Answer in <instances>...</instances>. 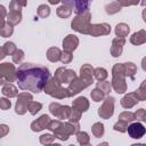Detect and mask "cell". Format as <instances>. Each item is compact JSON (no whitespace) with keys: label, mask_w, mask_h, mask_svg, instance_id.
<instances>
[{"label":"cell","mask_w":146,"mask_h":146,"mask_svg":"<svg viewBox=\"0 0 146 146\" xmlns=\"http://www.w3.org/2000/svg\"><path fill=\"white\" fill-rule=\"evenodd\" d=\"M49 78V68L39 64L23 63L16 70V80L18 88L25 91H31L33 94L41 92Z\"/></svg>","instance_id":"6da1fadb"},{"label":"cell","mask_w":146,"mask_h":146,"mask_svg":"<svg viewBox=\"0 0 146 146\" xmlns=\"http://www.w3.org/2000/svg\"><path fill=\"white\" fill-rule=\"evenodd\" d=\"M111 86L117 94H124L128 89L127 82H125V72H124V65L123 63L114 64L112 68V81Z\"/></svg>","instance_id":"7a4b0ae2"},{"label":"cell","mask_w":146,"mask_h":146,"mask_svg":"<svg viewBox=\"0 0 146 146\" xmlns=\"http://www.w3.org/2000/svg\"><path fill=\"white\" fill-rule=\"evenodd\" d=\"M80 130V124L79 122H73V121H66V122H63L59 124V127L52 131L54 136L62 140V141H66L71 135H75L78 131Z\"/></svg>","instance_id":"3957f363"},{"label":"cell","mask_w":146,"mask_h":146,"mask_svg":"<svg viewBox=\"0 0 146 146\" xmlns=\"http://www.w3.org/2000/svg\"><path fill=\"white\" fill-rule=\"evenodd\" d=\"M94 83V76H86V75H81L74 78L67 86V91H68V97H73L75 95H78L80 91H82L83 89L88 88L89 86H91Z\"/></svg>","instance_id":"277c9868"},{"label":"cell","mask_w":146,"mask_h":146,"mask_svg":"<svg viewBox=\"0 0 146 146\" xmlns=\"http://www.w3.org/2000/svg\"><path fill=\"white\" fill-rule=\"evenodd\" d=\"M43 91L57 99H64L68 97V91L66 88L62 87V83H59L55 78H49L46 86L43 87Z\"/></svg>","instance_id":"5b68a950"},{"label":"cell","mask_w":146,"mask_h":146,"mask_svg":"<svg viewBox=\"0 0 146 146\" xmlns=\"http://www.w3.org/2000/svg\"><path fill=\"white\" fill-rule=\"evenodd\" d=\"M90 19H91V13L89 10L76 15L72 22H71V29L74 30L75 32L82 33V34H88L89 26H90Z\"/></svg>","instance_id":"8992f818"},{"label":"cell","mask_w":146,"mask_h":146,"mask_svg":"<svg viewBox=\"0 0 146 146\" xmlns=\"http://www.w3.org/2000/svg\"><path fill=\"white\" fill-rule=\"evenodd\" d=\"M16 80V67L11 63H0V86Z\"/></svg>","instance_id":"52a82bcc"},{"label":"cell","mask_w":146,"mask_h":146,"mask_svg":"<svg viewBox=\"0 0 146 146\" xmlns=\"http://www.w3.org/2000/svg\"><path fill=\"white\" fill-rule=\"evenodd\" d=\"M49 112L58 120H68L71 114V107L67 105H60L59 103H51L49 105Z\"/></svg>","instance_id":"ba28073f"},{"label":"cell","mask_w":146,"mask_h":146,"mask_svg":"<svg viewBox=\"0 0 146 146\" xmlns=\"http://www.w3.org/2000/svg\"><path fill=\"white\" fill-rule=\"evenodd\" d=\"M33 99L30 92H21L17 95V100L15 105V113L18 115H24L27 112V104Z\"/></svg>","instance_id":"9c48e42d"},{"label":"cell","mask_w":146,"mask_h":146,"mask_svg":"<svg viewBox=\"0 0 146 146\" xmlns=\"http://www.w3.org/2000/svg\"><path fill=\"white\" fill-rule=\"evenodd\" d=\"M114 103L115 99L112 96H107L106 98H104L102 106L98 108V115L105 120L110 119L114 113Z\"/></svg>","instance_id":"30bf717a"},{"label":"cell","mask_w":146,"mask_h":146,"mask_svg":"<svg viewBox=\"0 0 146 146\" xmlns=\"http://www.w3.org/2000/svg\"><path fill=\"white\" fill-rule=\"evenodd\" d=\"M63 5L70 7L76 15L89 10V3L92 0H60Z\"/></svg>","instance_id":"8fae6325"},{"label":"cell","mask_w":146,"mask_h":146,"mask_svg":"<svg viewBox=\"0 0 146 146\" xmlns=\"http://www.w3.org/2000/svg\"><path fill=\"white\" fill-rule=\"evenodd\" d=\"M78 75H76V73L73 71V70H71V68H66V67H64V66H62V67H58L57 70H56V72H55V75H54V78L59 82V83H70L74 78H76Z\"/></svg>","instance_id":"7c38bea8"},{"label":"cell","mask_w":146,"mask_h":146,"mask_svg":"<svg viewBox=\"0 0 146 146\" xmlns=\"http://www.w3.org/2000/svg\"><path fill=\"white\" fill-rule=\"evenodd\" d=\"M128 135L130 138L132 139H140L141 137H144L146 129L144 127V124H141L140 122H130V124H128L127 128Z\"/></svg>","instance_id":"4fadbf2b"},{"label":"cell","mask_w":146,"mask_h":146,"mask_svg":"<svg viewBox=\"0 0 146 146\" xmlns=\"http://www.w3.org/2000/svg\"><path fill=\"white\" fill-rule=\"evenodd\" d=\"M111 33V25L107 23L100 24H90L88 34L91 36H100V35H108Z\"/></svg>","instance_id":"5bb4252c"},{"label":"cell","mask_w":146,"mask_h":146,"mask_svg":"<svg viewBox=\"0 0 146 146\" xmlns=\"http://www.w3.org/2000/svg\"><path fill=\"white\" fill-rule=\"evenodd\" d=\"M125 43V39L124 38H114L112 40V46H111V55L112 57L116 58L120 57L122 55V50H123V46Z\"/></svg>","instance_id":"9a60e30c"},{"label":"cell","mask_w":146,"mask_h":146,"mask_svg":"<svg viewBox=\"0 0 146 146\" xmlns=\"http://www.w3.org/2000/svg\"><path fill=\"white\" fill-rule=\"evenodd\" d=\"M50 121V116L47 115V114H42L39 119L34 120L32 123H31V130L34 131V132H39L43 129H47V125Z\"/></svg>","instance_id":"2e32d148"},{"label":"cell","mask_w":146,"mask_h":146,"mask_svg":"<svg viewBox=\"0 0 146 146\" xmlns=\"http://www.w3.org/2000/svg\"><path fill=\"white\" fill-rule=\"evenodd\" d=\"M79 46V38L74 34H67L63 40V49L73 52Z\"/></svg>","instance_id":"e0dca14e"},{"label":"cell","mask_w":146,"mask_h":146,"mask_svg":"<svg viewBox=\"0 0 146 146\" xmlns=\"http://www.w3.org/2000/svg\"><path fill=\"white\" fill-rule=\"evenodd\" d=\"M72 108L75 110V111H78V112H80L82 114V113H84V112L88 111V108H89V100L86 97L80 96V97H78V98H75L73 100Z\"/></svg>","instance_id":"ac0fdd59"},{"label":"cell","mask_w":146,"mask_h":146,"mask_svg":"<svg viewBox=\"0 0 146 146\" xmlns=\"http://www.w3.org/2000/svg\"><path fill=\"white\" fill-rule=\"evenodd\" d=\"M138 102H139V100L137 99L135 92H129V94H127V95L121 99V106H122L123 108L129 110V108L133 107Z\"/></svg>","instance_id":"d6986e66"},{"label":"cell","mask_w":146,"mask_h":146,"mask_svg":"<svg viewBox=\"0 0 146 146\" xmlns=\"http://www.w3.org/2000/svg\"><path fill=\"white\" fill-rule=\"evenodd\" d=\"M130 42L135 46H140L146 42V31L145 30H139L135 32L130 36Z\"/></svg>","instance_id":"ffe728a7"},{"label":"cell","mask_w":146,"mask_h":146,"mask_svg":"<svg viewBox=\"0 0 146 146\" xmlns=\"http://www.w3.org/2000/svg\"><path fill=\"white\" fill-rule=\"evenodd\" d=\"M1 92L7 98H13V97H17L18 89L14 84H11V83H6V84H3L2 89H1Z\"/></svg>","instance_id":"44dd1931"},{"label":"cell","mask_w":146,"mask_h":146,"mask_svg":"<svg viewBox=\"0 0 146 146\" xmlns=\"http://www.w3.org/2000/svg\"><path fill=\"white\" fill-rule=\"evenodd\" d=\"M60 54H62V50L57 47H51L47 50V59L51 63H56L59 60L60 58Z\"/></svg>","instance_id":"7402d4cb"},{"label":"cell","mask_w":146,"mask_h":146,"mask_svg":"<svg viewBox=\"0 0 146 146\" xmlns=\"http://www.w3.org/2000/svg\"><path fill=\"white\" fill-rule=\"evenodd\" d=\"M114 32H115V35L116 36H119V38H125L129 34V32H130V27L125 23H119L115 26Z\"/></svg>","instance_id":"603a6c76"},{"label":"cell","mask_w":146,"mask_h":146,"mask_svg":"<svg viewBox=\"0 0 146 146\" xmlns=\"http://www.w3.org/2000/svg\"><path fill=\"white\" fill-rule=\"evenodd\" d=\"M7 22L11 25H17L22 21V11H9L7 14Z\"/></svg>","instance_id":"cb8c5ba5"},{"label":"cell","mask_w":146,"mask_h":146,"mask_svg":"<svg viewBox=\"0 0 146 146\" xmlns=\"http://www.w3.org/2000/svg\"><path fill=\"white\" fill-rule=\"evenodd\" d=\"M124 65V72H125V76L130 78L131 80L135 79V74L137 73V66L132 63V62H127L123 63Z\"/></svg>","instance_id":"d4e9b609"},{"label":"cell","mask_w":146,"mask_h":146,"mask_svg":"<svg viewBox=\"0 0 146 146\" xmlns=\"http://www.w3.org/2000/svg\"><path fill=\"white\" fill-rule=\"evenodd\" d=\"M14 33V25H11L8 22H5L2 27H0V36L2 38H9Z\"/></svg>","instance_id":"484cf974"},{"label":"cell","mask_w":146,"mask_h":146,"mask_svg":"<svg viewBox=\"0 0 146 146\" xmlns=\"http://www.w3.org/2000/svg\"><path fill=\"white\" fill-rule=\"evenodd\" d=\"M91 132L92 135L96 137V138H100L104 136V132H105V128H104V124L102 122H96L92 124L91 127Z\"/></svg>","instance_id":"4316f807"},{"label":"cell","mask_w":146,"mask_h":146,"mask_svg":"<svg viewBox=\"0 0 146 146\" xmlns=\"http://www.w3.org/2000/svg\"><path fill=\"white\" fill-rule=\"evenodd\" d=\"M56 14H57L58 17L65 19V18H68V17L71 16V14H72V9H71L70 7H67V6H65V5H62V6H59V7L57 8Z\"/></svg>","instance_id":"83f0119b"},{"label":"cell","mask_w":146,"mask_h":146,"mask_svg":"<svg viewBox=\"0 0 146 146\" xmlns=\"http://www.w3.org/2000/svg\"><path fill=\"white\" fill-rule=\"evenodd\" d=\"M133 92H135V95H136V97H137V99H138L139 102L145 100V99H146V80H144V81L141 82L140 87H139L137 90H135Z\"/></svg>","instance_id":"f1b7e54d"},{"label":"cell","mask_w":146,"mask_h":146,"mask_svg":"<svg viewBox=\"0 0 146 146\" xmlns=\"http://www.w3.org/2000/svg\"><path fill=\"white\" fill-rule=\"evenodd\" d=\"M75 135H76V140H78V143L80 145L84 146V145H89L90 144V137L86 131H80L79 130Z\"/></svg>","instance_id":"f546056e"},{"label":"cell","mask_w":146,"mask_h":146,"mask_svg":"<svg viewBox=\"0 0 146 146\" xmlns=\"http://www.w3.org/2000/svg\"><path fill=\"white\" fill-rule=\"evenodd\" d=\"M94 76L97 81H104L108 76V73L104 67H96L94 68Z\"/></svg>","instance_id":"4dcf8cb0"},{"label":"cell","mask_w":146,"mask_h":146,"mask_svg":"<svg viewBox=\"0 0 146 146\" xmlns=\"http://www.w3.org/2000/svg\"><path fill=\"white\" fill-rule=\"evenodd\" d=\"M121 8H122V6H121L119 2L114 1V2H111V3H108V5L105 6V11H106L108 15H113V14L119 13V11L121 10Z\"/></svg>","instance_id":"1f68e13d"},{"label":"cell","mask_w":146,"mask_h":146,"mask_svg":"<svg viewBox=\"0 0 146 146\" xmlns=\"http://www.w3.org/2000/svg\"><path fill=\"white\" fill-rule=\"evenodd\" d=\"M41 108H42V104L39 103V102H34L33 99L27 104V111L32 115H35L38 112H40Z\"/></svg>","instance_id":"d6a6232c"},{"label":"cell","mask_w":146,"mask_h":146,"mask_svg":"<svg viewBox=\"0 0 146 146\" xmlns=\"http://www.w3.org/2000/svg\"><path fill=\"white\" fill-rule=\"evenodd\" d=\"M96 88H98L99 90H102V91L105 94V96L108 95V94L111 92V90H112L111 82H110V81H106V80H104V81H98Z\"/></svg>","instance_id":"836d02e7"},{"label":"cell","mask_w":146,"mask_h":146,"mask_svg":"<svg viewBox=\"0 0 146 146\" xmlns=\"http://www.w3.org/2000/svg\"><path fill=\"white\" fill-rule=\"evenodd\" d=\"M36 15L40 17V18H46L50 15V8L49 6L47 5H40L38 8H36Z\"/></svg>","instance_id":"e575fe53"},{"label":"cell","mask_w":146,"mask_h":146,"mask_svg":"<svg viewBox=\"0 0 146 146\" xmlns=\"http://www.w3.org/2000/svg\"><path fill=\"white\" fill-rule=\"evenodd\" d=\"M90 97H91V99H92L94 102L98 103V102H103V99L105 98V94H104L102 90H99L98 88H95L94 90H91Z\"/></svg>","instance_id":"d590c367"},{"label":"cell","mask_w":146,"mask_h":146,"mask_svg":"<svg viewBox=\"0 0 146 146\" xmlns=\"http://www.w3.org/2000/svg\"><path fill=\"white\" fill-rule=\"evenodd\" d=\"M117 119H119V120H122V121H125V122H128V123H130V122H132V121L136 120L135 113H132V112H130V111H124V112L120 113Z\"/></svg>","instance_id":"8d00e7d4"},{"label":"cell","mask_w":146,"mask_h":146,"mask_svg":"<svg viewBox=\"0 0 146 146\" xmlns=\"http://www.w3.org/2000/svg\"><path fill=\"white\" fill-rule=\"evenodd\" d=\"M55 139H56V137L54 136V133L52 135L51 133H44V135H41L39 138V140L42 145H51L55 141Z\"/></svg>","instance_id":"74e56055"},{"label":"cell","mask_w":146,"mask_h":146,"mask_svg":"<svg viewBox=\"0 0 146 146\" xmlns=\"http://www.w3.org/2000/svg\"><path fill=\"white\" fill-rule=\"evenodd\" d=\"M122 7H128V6H136L140 3L141 6H145V0H116Z\"/></svg>","instance_id":"f35d334b"},{"label":"cell","mask_w":146,"mask_h":146,"mask_svg":"<svg viewBox=\"0 0 146 146\" xmlns=\"http://www.w3.org/2000/svg\"><path fill=\"white\" fill-rule=\"evenodd\" d=\"M80 74L86 76H94V67L90 64H83L80 68Z\"/></svg>","instance_id":"ab89813d"},{"label":"cell","mask_w":146,"mask_h":146,"mask_svg":"<svg viewBox=\"0 0 146 146\" xmlns=\"http://www.w3.org/2000/svg\"><path fill=\"white\" fill-rule=\"evenodd\" d=\"M11 56H13V62H14L15 64H22V62H23L25 55H24V51H23L22 49H16L15 52H14Z\"/></svg>","instance_id":"60d3db41"},{"label":"cell","mask_w":146,"mask_h":146,"mask_svg":"<svg viewBox=\"0 0 146 146\" xmlns=\"http://www.w3.org/2000/svg\"><path fill=\"white\" fill-rule=\"evenodd\" d=\"M2 47H3L5 52H6L7 56L13 55V54L15 52V50L17 49V48H16V44H15L14 42H11V41H7V42H5V44H3Z\"/></svg>","instance_id":"b9f144b4"},{"label":"cell","mask_w":146,"mask_h":146,"mask_svg":"<svg viewBox=\"0 0 146 146\" xmlns=\"http://www.w3.org/2000/svg\"><path fill=\"white\" fill-rule=\"evenodd\" d=\"M128 122L125 121H122V120H119L114 125H113V129L115 131H119V132H125L127 131V128H128Z\"/></svg>","instance_id":"7bdbcfd3"},{"label":"cell","mask_w":146,"mask_h":146,"mask_svg":"<svg viewBox=\"0 0 146 146\" xmlns=\"http://www.w3.org/2000/svg\"><path fill=\"white\" fill-rule=\"evenodd\" d=\"M72 59H73V55H72V52L66 51V50H63V51H62L59 60H60L63 64H68V63L72 62Z\"/></svg>","instance_id":"ee69618b"},{"label":"cell","mask_w":146,"mask_h":146,"mask_svg":"<svg viewBox=\"0 0 146 146\" xmlns=\"http://www.w3.org/2000/svg\"><path fill=\"white\" fill-rule=\"evenodd\" d=\"M10 106H11V102L9 100V98H6V97L0 98V110L7 111L10 108Z\"/></svg>","instance_id":"f6af8a7d"},{"label":"cell","mask_w":146,"mask_h":146,"mask_svg":"<svg viewBox=\"0 0 146 146\" xmlns=\"http://www.w3.org/2000/svg\"><path fill=\"white\" fill-rule=\"evenodd\" d=\"M135 117L138 121H146V111L144 108H139L135 112Z\"/></svg>","instance_id":"bcb514c9"},{"label":"cell","mask_w":146,"mask_h":146,"mask_svg":"<svg viewBox=\"0 0 146 146\" xmlns=\"http://www.w3.org/2000/svg\"><path fill=\"white\" fill-rule=\"evenodd\" d=\"M80 119H81V113L78 112V111H75V110H73V108L71 107V114H70L68 120H70V121H73V122H79Z\"/></svg>","instance_id":"7dc6e473"},{"label":"cell","mask_w":146,"mask_h":146,"mask_svg":"<svg viewBox=\"0 0 146 146\" xmlns=\"http://www.w3.org/2000/svg\"><path fill=\"white\" fill-rule=\"evenodd\" d=\"M9 11H22V6L16 0H11L9 2Z\"/></svg>","instance_id":"c3c4849f"},{"label":"cell","mask_w":146,"mask_h":146,"mask_svg":"<svg viewBox=\"0 0 146 146\" xmlns=\"http://www.w3.org/2000/svg\"><path fill=\"white\" fill-rule=\"evenodd\" d=\"M6 16H7V9L5 8V6L0 5V27H2V25L5 24Z\"/></svg>","instance_id":"681fc988"},{"label":"cell","mask_w":146,"mask_h":146,"mask_svg":"<svg viewBox=\"0 0 146 146\" xmlns=\"http://www.w3.org/2000/svg\"><path fill=\"white\" fill-rule=\"evenodd\" d=\"M9 132V127L7 124H0V139L7 136Z\"/></svg>","instance_id":"f907efd6"},{"label":"cell","mask_w":146,"mask_h":146,"mask_svg":"<svg viewBox=\"0 0 146 146\" xmlns=\"http://www.w3.org/2000/svg\"><path fill=\"white\" fill-rule=\"evenodd\" d=\"M7 55H6V52H5V49H3V47H0V62L6 57Z\"/></svg>","instance_id":"816d5d0a"},{"label":"cell","mask_w":146,"mask_h":146,"mask_svg":"<svg viewBox=\"0 0 146 146\" xmlns=\"http://www.w3.org/2000/svg\"><path fill=\"white\" fill-rule=\"evenodd\" d=\"M22 7H26V5H27V0H16Z\"/></svg>","instance_id":"f5cc1de1"},{"label":"cell","mask_w":146,"mask_h":146,"mask_svg":"<svg viewBox=\"0 0 146 146\" xmlns=\"http://www.w3.org/2000/svg\"><path fill=\"white\" fill-rule=\"evenodd\" d=\"M48 1H49L50 5H57V3L60 2V0H48Z\"/></svg>","instance_id":"db71d44e"}]
</instances>
